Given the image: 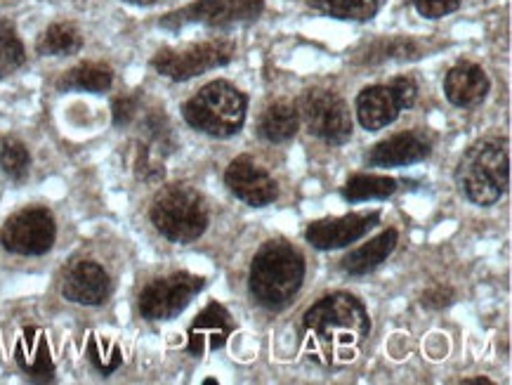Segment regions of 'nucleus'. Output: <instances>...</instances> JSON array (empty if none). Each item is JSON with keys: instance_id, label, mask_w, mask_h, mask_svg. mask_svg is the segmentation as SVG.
<instances>
[{"instance_id": "nucleus-23", "label": "nucleus", "mask_w": 512, "mask_h": 385, "mask_svg": "<svg viewBox=\"0 0 512 385\" xmlns=\"http://www.w3.org/2000/svg\"><path fill=\"white\" fill-rule=\"evenodd\" d=\"M83 48V36L74 24L57 22L43 31L36 50L45 57H69Z\"/></svg>"}, {"instance_id": "nucleus-20", "label": "nucleus", "mask_w": 512, "mask_h": 385, "mask_svg": "<svg viewBox=\"0 0 512 385\" xmlns=\"http://www.w3.org/2000/svg\"><path fill=\"white\" fill-rule=\"evenodd\" d=\"M300 128V114L298 107L291 102H274L262 112L258 133L262 140L272 142V145H281V142H288L291 137L298 133Z\"/></svg>"}, {"instance_id": "nucleus-11", "label": "nucleus", "mask_w": 512, "mask_h": 385, "mask_svg": "<svg viewBox=\"0 0 512 385\" xmlns=\"http://www.w3.org/2000/svg\"><path fill=\"white\" fill-rule=\"evenodd\" d=\"M380 223V213H347L340 218H324L307 227L305 239L319 251H336L364 239Z\"/></svg>"}, {"instance_id": "nucleus-21", "label": "nucleus", "mask_w": 512, "mask_h": 385, "mask_svg": "<svg viewBox=\"0 0 512 385\" xmlns=\"http://www.w3.org/2000/svg\"><path fill=\"white\" fill-rule=\"evenodd\" d=\"M114 86V71L107 64L85 62L78 64L57 83L59 90H83V93H107Z\"/></svg>"}, {"instance_id": "nucleus-6", "label": "nucleus", "mask_w": 512, "mask_h": 385, "mask_svg": "<svg viewBox=\"0 0 512 385\" xmlns=\"http://www.w3.org/2000/svg\"><path fill=\"white\" fill-rule=\"evenodd\" d=\"M234 43L225 38L189 43L182 48H163L154 55L152 67L170 81H189L208 71L227 67L234 60Z\"/></svg>"}, {"instance_id": "nucleus-19", "label": "nucleus", "mask_w": 512, "mask_h": 385, "mask_svg": "<svg viewBox=\"0 0 512 385\" xmlns=\"http://www.w3.org/2000/svg\"><path fill=\"white\" fill-rule=\"evenodd\" d=\"M397 244H399L397 230L380 232L378 237H373L369 241V244L359 246V249L347 253L340 267H343V272L350 274V277H364V274L378 270V267L383 265L392 253H395Z\"/></svg>"}, {"instance_id": "nucleus-4", "label": "nucleus", "mask_w": 512, "mask_h": 385, "mask_svg": "<svg viewBox=\"0 0 512 385\" xmlns=\"http://www.w3.org/2000/svg\"><path fill=\"white\" fill-rule=\"evenodd\" d=\"M246 112V95L229 81L208 83L182 107V116L189 126L210 137H220V140L241 133Z\"/></svg>"}, {"instance_id": "nucleus-30", "label": "nucleus", "mask_w": 512, "mask_h": 385, "mask_svg": "<svg viewBox=\"0 0 512 385\" xmlns=\"http://www.w3.org/2000/svg\"><path fill=\"white\" fill-rule=\"evenodd\" d=\"M454 300H456V291L451 289V286L439 284V286H432V289L425 291L423 298H420V303L430 310H444V308H449Z\"/></svg>"}, {"instance_id": "nucleus-33", "label": "nucleus", "mask_w": 512, "mask_h": 385, "mask_svg": "<svg viewBox=\"0 0 512 385\" xmlns=\"http://www.w3.org/2000/svg\"><path fill=\"white\" fill-rule=\"evenodd\" d=\"M126 3H133V5H144V8H147V5H154L156 0H126Z\"/></svg>"}, {"instance_id": "nucleus-17", "label": "nucleus", "mask_w": 512, "mask_h": 385, "mask_svg": "<svg viewBox=\"0 0 512 385\" xmlns=\"http://www.w3.org/2000/svg\"><path fill=\"white\" fill-rule=\"evenodd\" d=\"M402 112V104H399L390 83L387 86H369L357 95V119L361 128L371 130V133L392 126Z\"/></svg>"}, {"instance_id": "nucleus-12", "label": "nucleus", "mask_w": 512, "mask_h": 385, "mask_svg": "<svg viewBox=\"0 0 512 385\" xmlns=\"http://www.w3.org/2000/svg\"><path fill=\"white\" fill-rule=\"evenodd\" d=\"M225 185L236 199L253 208L269 206L279 197L277 182L251 156H239L229 163L225 171Z\"/></svg>"}, {"instance_id": "nucleus-13", "label": "nucleus", "mask_w": 512, "mask_h": 385, "mask_svg": "<svg viewBox=\"0 0 512 385\" xmlns=\"http://www.w3.org/2000/svg\"><path fill=\"white\" fill-rule=\"evenodd\" d=\"M62 296L76 305H102L111 296V277L102 265L81 260L64 277Z\"/></svg>"}, {"instance_id": "nucleus-10", "label": "nucleus", "mask_w": 512, "mask_h": 385, "mask_svg": "<svg viewBox=\"0 0 512 385\" xmlns=\"http://www.w3.org/2000/svg\"><path fill=\"white\" fill-rule=\"evenodd\" d=\"M265 10V0H196L187 8L170 12L161 19L163 29H182L187 24H203L213 29H227L258 19Z\"/></svg>"}, {"instance_id": "nucleus-29", "label": "nucleus", "mask_w": 512, "mask_h": 385, "mask_svg": "<svg viewBox=\"0 0 512 385\" xmlns=\"http://www.w3.org/2000/svg\"><path fill=\"white\" fill-rule=\"evenodd\" d=\"M137 109H140V104H137V97H116L114 104H111L114 126H118V128L130 126V123L135 121Z\"/></svg>"}, {"instance_id": "nucleus-34", "label": "nucleus", "mask_w": 512, "mask_h": 385, "mask_svg": "<svg viewBox=\"0 0 512 385\" xmlns=\"http://www.w3.org/2000/svg\"><path fill=\"white\" fill-rule=\"evenodd\" d=\"M203 385H218V381H215V378H206V381H203Z\"/></svg>"}, {"instance_id": "nucleus-18", "label": "nucleus", "mask_w": 512, "mask_h": 385, "mask_svg": "<svg viewBox=\"0 0 512 385\" xmlns=\"http://www.w3.org/2000/svg\"><path fill=\"white\" fill-rule=\"evenodd\" d=\"M15 360L24 374H29L34 381H55V362H52L48 338L34 326L24 329L15 348Z\"/></svg>"}, {"instance_id": "nucleus-16", "label": "nucleus", "mask_w": 512, "mask_h": 385, "mask_svg": "<svg viewBox=\"0 0 512 385\" xmlns=\"http://www.w3.org/2000/svg\"><path fill=\"white\" fill-rule=\"evenodd\" d=\"M432 147L420 133H399L378 142L369 154V166L373 168H399L420 163L430 156Z\"/></svg>"}, {"instance_id": "nucleus-26", "label": "nucleus", "mask_w": 512, "mask_h": 385, "mask_svg": "<svg viewBox=\"0 0 512 385\" xmlns=\"http://www.w3.org/2000/svg\"><path fill=\"white\" fill-rule=\"evenodd\" d=\"M31 156L29 149L17 137H0V168L12 180H24L29 173Z\"/></svg>"}, {"instance_id": "nucleus-27", "label": "nucleus", "mask_w": 512, "mask_h": 385, "mask_svg": "<svg viewBox=\"0 0 512 385\" xmlns=\"http://www.w3.org/2000/svg\"><path fill=\"white\" fill-rule=\"evenodd\" d=\"M88 357L102 376H111L118 367H121V362H123L121 348H118L116 343L104 341V338H90V341H88Z\"/></svg>"}, {"instance_id": "nucleus-3", "label": "nucleus", "mask_w": 512, "mask_h": 385, "mask_svg": "<svg viewBox=\"0 0 512 385\" xmlns=\"http://www.w3.org/2000/svg\"><path fill=\"white\" fill-rule=\"evenodd\" d=\"M456 182L470 204H498L510 185V156L503 142L484 137L465 149L456 166Z\"/></svg>"}, {"instance_id": "nucleus-28", "label": "nucleus", "mask_w": 512, "mask_h": 385, "mask_svg": "<svg viewBox=\"0 0 512 385\" xmlns=\"http://www.w3.org/2000/svg\"><path fill=\"white\" fill-rule=\"evenodd\" d=\"M420 17L442 19L461 8V0H413Z\"/></svg>"}, {"instance_id": "nucleus-32", "label": "nucleus", "mask_w": 512, "mask_h": 385, "mask_svg": "<svg viewBox=\"0 0 512 385\" xmlns=\"http://www.w3.org/2000/svg\"><path fill=\"white\" fill-rule=\"evenodd\" d=\"M463 385H494L489 378H463Z\"/></svg>"}, {"instance_id": "nucleus-14", "label": "nucleus", "mask_w": 512, "mask_h": 385, "mask_svg": "<svg viewBox=\"0 0 512 385\" xmlns=\"http://www.w3.org/2000/svg\"><path fill=\"white\" fill-rule=\"evenodd\" d=\"M489 76L487 71L472 62L456 64L454 69H449V74L444 78V95L454 107L461 109H475L487 100L489 95Z\"/></svg>"}, {"instance_id": "nucleus-2", "label": "nucleus", "mask_w": 512, "mask_h": 385, "mask_svg": "<svg viewBox=\"0 0 512 385\" xmlns=\"http://www.w3.org/2000/svg\"><path fill=\"white\" fill-rule=\"evenodd\" d=\"M305 272L303 253L284 239H272L255 253L248 284L262 308L284 310L303 289Z\"/></svg>"}, {"instance_id": "nucleus-15", "label": "nucleus", "mask_w": 512, "mask_h": 385, "mask_svg": "<svg viewBox=\"0 0 512 385\" xmlns=\"http://www.w3.org/2000/svg\"><path fill=\"white\" fill-rule=\"evenodd\" d=\"M234 324L232 315H229L225 305L210 303L206 310L199 312L194 319L192 329H189V345L187 350L194 357H201L206 352V345L210 350L225 348L227 338L232 336Z\"/></svg>"}, {"instance_id": "nucleus-31", "label": "nucleus", "mask_w": 512, "mask_h": 385, "mask_svg": "<svg viewBox=\"0 0 512 385\" xmlns=\"http://www.w3.org/2000/svg\"><path fill=\"white\" fill-rule=\"evenodd\" d=\"M390 86L397 93V100H399V104H402V109H411L413 104H416L418 86H416V81H413V78L399 76V78H395V81H390Z\"/></svg>"}, {"instance_id": "nucleus-5", "label": "nucleus", "mask_w": 512, "mask_h": 385, "mask_svg": "<svg viewBox=\"0 0 512 385\" xmlns=\"http://www.w3.org/2000/svg\"><path fill=\"white\" fill-rule=\"evenodd\" d=\"M149 218L156 230L175 244H192L208 230L206 199L189 185L163 187L152 201Z\"/></svg>"}, {"instance_id": "nucleus-22", "label": "nucleus", "mask_w": 512, "mask_h": 385, "mask_svg": "<svg viewBox=\"0 0 512 385\" xmlns=\"http://www.w3.org/2000/svg\"><path fill=\"white\" fill-rule=\"evenodd\" d=\"M397 192V180L390 175H373V173H357L347 180L343 187V197L350 204H361V201L387 199Z\"/></svg>"}, {"instance_id": "nucleus-9", "label": "nucleus", "mask_w": 512, "mask_h": 385, "mask_svg": "<svg viewBox=\"0 0 512 385\" xmlns=\"http://www.w3.org/2000/svg\"><path fill=\"white\" fill-rule=\"evenodd\" d=\"M57 225L48 208H24L5 220L0 244L15 256H43L55 246Z\"/></svg>"}, {"instance_id": "nucleus-25", "label": "nucleus", "mask_w": 512, "mask_h": 385, "mask_svg": "<svg viewBox=\"0 0 512 385\" xmlns=\"http://www.w3.org/2000/svg\"><path fill=\"white\" fill-rule=\"evenodd\" d=\"M26 62V50L22 38L17 36L15 24L10 19L0 17V78L12 76L22 69Z\"/></svg>"}, {"instance_id": "nucleus-1", "label": "nucleus", "mask_w": 512, "mask_h": 385, "mask_svg": "<svg viewBox=\"0 0 512 385\" xmlns=\"http://www.w3.org/2000/svg\"><path fill=\"white\" fill-rule=\"evenodd\" d=\"M303 334L312 360L324 367H340L352 362L361 343L369 338V310L350 293H328L303 315Z\"/></svg>"}, {"instance_id": "nucleus-8", "label": "nucleus", "mask_w": 512, "mask_h": 385, "mask_svg": "<svg viewBox=\"0 0 512 385\" xmlns=\"http://www.w3.org/2000/svg\"><path fill=\"white\" fill-rule=\"evenodd\" d=\"M206 279L192 272H175L154 279L140 293V315L149 322H168L182 315L189 303L199 296Z\"/></svg>"}, {"instance_id": "nucleus-7", "label": "nucleus", "mask_w": 512, "mask_h": 385, "mask_svg": "<svg viewBox=\"0 0 512 385\" xmlns=\"http://www.w3.org/2000/svg\"><path fill=\"white\" fill-rule=\"evenodd\" d=\"M295 107H298L300 121L305 123L307 130L324 140L326 145L340 147L352 137L354 123L350 107L333 90H307Z\"/></svg>"}, {"instance_id": "nucleus-24", "label": "nucleus", "mask_w": 512, "mask_h": 385, "mask_svg": "<svg viewBox=\"0 0 512 385\" xmlns=\"http://www.w3.org/2000/svg\"><path fill=\"white\" fill-rule=\"evenodd\" d=\"M314 8L345 22H369L378 15L380 0H314Z\"/></svg>"}]
</instances>
